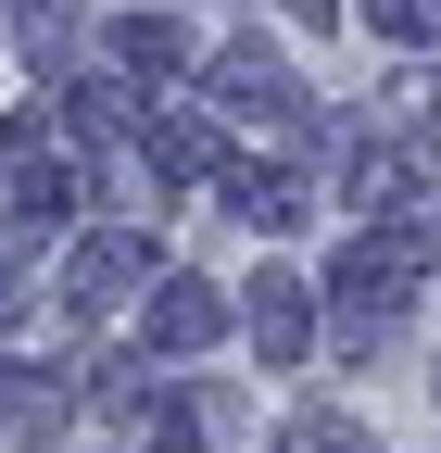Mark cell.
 Returning a JSON list of instances; mask_svg holds the SVG:
<instances>
[{
    "label": "cell",
    "instance_id": "1",
    "mask_svg": "<svg viewBox=\"0 0 441 453\" xmlns=\"http://www.w3.org/2000/svg\"><path fill=\"white\" fill-rule=\"evenodd\" d=\"M151 327L190 353V340H214V303H202V290H164V315H151Z\"/></svg>",
    "mask_w": 441,
    "mask_h": 453
},
{
    "label": "cell",
    "instance_id": "2",
    "mask_svg": "<svg viewBox=\"0 0 441 453\" xmlns=\"http://www.w3.org/2000/svg\"><path fill=\"white\" fill-rule=\"evenodd\" d=\"M366 13L391 26V38H441V0H366Z\"/></svg>",
    "mask_w": 441,
    "mask_h": 453
}]
</instances>
